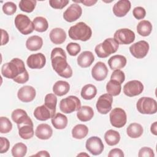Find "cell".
<instances>
[{"instance_id": "obj_30", "label": "cell", "mask_w": 157, "mask_h": 157, "mask_svg": "<svg viewBox=\"0 0 157 157\" xmlns=\"http://www.w3.org/2000/svg\"><path fill=\"white\" fill-rule=\"evenodd\" d=\"M104 140L107 145L114 146L119 143L120 140V134L117 131L109 129L104 134Z\"/></svg>"}, {"instance_id": "obj_21", "label": "cell", "mask_w": 157, "mask_h": 157, "mask_svg": "<svg viewBox=\"0 0 157 157\" xmlns=\"http://www.w3.org/2000/svg\"><path fill=\"white\" fill-rule=\"evenodd\" d=\"M53 134V129L50 125L46 123L39 124L35 131L36 136L41 140H47Z\"/></svg>"}, {"instance_id": "obj_10", "label": "cell", "mask_w": 157, "mask_h": 157, "mask_svg": "<svg viewBox=\"0 0 157 157\" xmlns=\"http://www.w3.org/2000/svg\"><path fill=\"white\" fill-rule=\"evenodd\" d=\"M113 39L119 44L128 45L135 40V34L134 31L128 28H121L115 31Z\"/></svg>"}, {"instance_id": "obj_19", "label": "cell", "mask_w": 157, "mask_h": 157, "mask_svg": "<svg viewBox=\"0 0 157 157\" xmlns=\"http://www.w3.org/2000/svg\"><path fill=\"white\" fill-rule=\"evenodd\" d=\"M131 7V2L128 0H120L117 2L113 6V13L118 17L125 16L129 11Z\"/></svg>"}, {"instance_id": "obj_43", "label": "cell", "mask_w": 157, "mask_h": 157, "mask_svg": "<svg viewBox=\"0 0 157 157\" xmlns=\"http://www.w3.org/2000/svg\"><path fill=\"white\" fill-rule=\"evenodd\" d=\"M69 2L68 0H50V6L55 9H62Z\"/></svg>"}, {"instance_id": "obj_39", "label": "cell", "mask_w": 157, "mask_h": 157, "mask_svg": "<svg viewBox=\"0 0 157 157\" xmlns=\"http://www.w3.org/2000/svg\"><path fill=\"white\" fill-rule=\"evenodd\" d=\"M12 129V124L10 120L6 117H0V132L6 134L9 132Z\"/></svg>"}, {"instance_id": "obj_35", "label": "cell", "mask_w": 157, "mask_h": 157, "mask_svg": "<svg viewBox=\"0 0 157 157\" xmlns=\"http://www.w3.org/2000/svg\"><path fill=\"white\" fill-rule=\"evenodd\" d=\"M106 91L112 96L119 95L121 91V84L114 80H110L106 85Z\"/></svg>"}, {"instance_id": "obj_12", "label": "cell", "mask_w": 157, "mask_h": 157, "mask_svg": "<svg viewBox=\"0 0 157 157\" xmlns=\"http://www.w3.org/2000/svg\"><path fill=\"white\" fill-rule=\"evenodd\" d=\"M113 102L112 96L108 93L103 94L100 96L97 101L96 107L99 113L105 115L112 109Z\"/></svg>"}, {"instance_id": "obj_26", "label": "cell", "mask_w": 157, "mask_h": 157, "mask_svg": "<svg viewBox=\"0 0 157 157\" xmlns=\"http://www.w3.org/2000/svg\"><path fill=\"white\" fill-rule=\"evenodd\" d=\"M69 90V83L64 80H58L56 82L53 86V91L54 94L58 96H62L66 94Z\"/></svg>"}, {"instance_id": "obj_23", "label": "cell", "mask_w": 157, "mask_h": 157, "mask_svg": "<svg viewBox=\"0 0 157 157\" xmlns=\"http://www.w3.org/2000/svg\"><path fill=\"white\" fill-rule=\"evenodd\" d=\"M50 39L54 44H61L66 39L65 31L61 28H55L51 30L49 34Z\"/></svg>"}, {"instance_id": "obj_17", "label": "cell", "mask_w": 157, "mask_h": 157, "mask_svg": "<svg viewBox=\"0 0 157 157\" xmlns=\"http://www.w3.org/2000/svg\"><path fill=\"white\" fill-rule=\"evenodd\" d=\"M36 91L34 87L25 85L21 87L17 93L18 98L23 102H29L33 101L36 97Z\"/></svg>"}, {"instance_id": "obj_49", "label": "cell", "mask_w": 157, "mask_h": 157, "mask_svg": "<svg viewBox=\"0 0 157 157\" xmlns=\"http://www.w3.org/2000/svg\"><path fill=\"white\" fill-rule=\"evenodd\" d=\"M73 2H77V3H82L84 4L85 6H92L97 2V1L96 0H88V1L83 0V1H73Z\"/></svg>"}, {"instance_id": "obj_16", "label": "cell", "mask_w": 157, "mask_h": 157, "mask_svg": "<svg viewBox=\"0 0 157 157\" xmlns=\"http://www.w3.org/2000/svg\"><path fill=\"white\" fill-rule=\"evenodd\" d=\"M46 63V58L42 53H37L29 55L26 60L27 66L33 69L43 68Z\"/></svg>"}, {"instance_id": "obj_27", "label": "cell", "mask_w": 157, "mask_h": 157, "mask_svg": "<svg viewBox=\"0 0 157 157\" xmlns=\"http://www.w3.org/2000/svg\"><path fill=\"white\" fill-rule=\"evenodd\" d=\"M94 116L93 109L88 105L81 107L77 111V117L81 121H88L91 120Z\"/></svg>"}, {"instance_id": "obj_38", "label": "cell", "mask_w": 157, "mask_h": 157, "mask_svg": "<svg viewBox=\"0 0 157 157\" xmlns=\"http://www.w3.org/2000/svg\"><path fill=\"white\" fill-rule=\"evenodd\" d=\"M57 103V98L55 94H47L44 99V104L52 110L56 112V107Z\"/></svg>"}, {"instance_id": "obj_9", "label": "cell", "mask_w": 157, "mask_h": 157, "mask_svg": "<svg viewBox=\"0 0 157 157\" xmlns=\"http://www.w3.org/2000/svg\"><path fill=\"white\" fill-rule=\"evenodd\" d=\"M109 118L112 126L117 128L123 127L127 121V115L125 111L120 107L113 109L110 113Z\"/></svg>"}, {"instance_id": "obj_2", "label": "cell", "mask_w": 157, "mask_h": 157, "mask_svg": "<svg viewBox=\"0 0 157 157\" xmlns=\"http://www.w3.org/2000/svg\"><path fill=\"white\" fill-rule=\"evenodd\" d=\"M50 59L53 70L59 76L66 78L72 76V69L67 62L66 53L62 48H54L51 52Z\"/></svg>"}, {"instance_id": "obj_24", "label": "cell", "mask_w": 157, "mask_h": 157, "mask_svg": "<svg viewBox=\"0 0 157 157\" xmlns=\"http://www.w3.org/2000/svg\"><path fill=\"white\" fill-rule=\"evenodd\" d=\"M126 57L121 55H113L108 60V64L112 70L120 69L126 66Z\"/></svg>"}, {"instance_id": "obj_37", "label": "cell", "mask_w": 157, "mask_h": 157, "mask_svg": "<svg viewBox=\"0 0 157 157\" xmlns=\"http://www.w3.org/2000/svg\"><path fill=\"white\" fill-rule=\"evenodd\" d=\"M37 1L36 0H21L19 2L20 9L25 12H32L36 6Z\"/></svg>"}, {"instance_id": "obj_40", "label": "cell", "mask_w": 157, "mask_h": 157, "mask_svg": "<svg viewBox=\"0 0 157 157\" xmlns=\"http://www.w3.org/2000/svg\"><path fill=\"white\" fill-rule=\"evenodd\" d=\"M66 50L69 55L75 56L81 50L80 45L75 42H70L66 46Z\"/></svg>"}, {"instance_id": "obj_15", "label": "cell", "mask_w": 157, "mask_h": 157, "mask_svg": "<svg viewBox=\"0 0 157 157\" xmlns=\"http://www.w3.org/2000/svg\"><path fill=\"white\" fill-rule=\"evenodd\" d=\"M82 9L78 4H72L63 13L64 19L69 23L78 20L82 15Z\"/></svg>"}, {"instance_id": "obj_47", "label": "cell", "mask_w": 157, "mask_h": 157, "mask_svg": "<svg viewBox=\"0 0 157 157\" xmlns=\"http://www.w3.org/2000/svg\"><path fill=\"white\" fill-rule=\"evenodd\" d=\"M124 156L123 151L121 149L117 148L112 149L108 154L109 157H123Z\"/></svg>"}, {"instance_id": "obj_32", "label": "cell", "mask_w": 157, "mask_h": 157, "mask_svg": "<svg viewBox=\"0 0 157 157\" xmlns=\"http://www.w3.org/2000/svg\"><path fill=\"white\" fill-rule=\"evenodd\" d=\"M97 94L96 87L92 84H86L83 86L81 90V96L85 100H91Z\"/></svg>"}, {"instance_id": "obj_51", "label": "cell", "mask_w": 157, "mask_h": 157, "mask_svg": "<svg viewBox=\"0 0 157 157\" xmlns=\"http://www.w3.org/2000/svg\"><path fill=\"white\" fill-rule=\"evenodd\" d=\"M34 156H47V157H48V156H50V154L48 153V151H47L45 150H42V151H40L38 153H37L36 154L34 155Z\"/></svg>"}, {"instance_id": "obj_7", "label": "cell", "mask_w": 157, "mask_h": 157, "mask_svg": "<svg viewBox=\"0 0 157 157\" xmlns=\"http://www.w3.org/2000/svg\"><path fill=\"white\" fill-rule=\"evenodd\" d=\"M80 107V100L75 96H69L61 99L59 102V109L64 113L78 111Z\"/></svg>"}, {"instance_id": "obj_8", "label": "cell", "mask_w": 157, "mask_h": 157, "mask_svg": "<svg viewBox=\"0 0 157 157\" xmlns=\"http://www.w3.org/2000/svg\"><path fill=\"white\" fill-rule=\"evenodd\" d=\"M14 23L17 29L23 35L29 34L34 29L33 21L26 15L18 14L15 18Z\"/></svg>"}, {"instance_id": "obj_5", "label": "cell", "mask_w": 157, "mask_h": 157, "mask_svg": "<svg viewBox=\"0 0 157 157\" xmlns=\"http://www.w3.org/2000/svg\"><path fill=\"white\" fill-rule=\"evenodd\" d=\"M119 47V44L113 38H107L102 43L95 47L94 51L97 56L105 58L111 54L115 53Z\"/></svg>"}, {"instance_id": "obj_46", "label": "cell", "mask_w": 157, "mask_h": 157, "mask_svg": "<svg viewBox=\"0 0 157 157\" xmlns=\"http://www.w3.org/2000/svg\"><path fill=\"white\" fill-rule=\"evenodd\" d=\"M0 144H1V149L0 153H4L7 152L10 147V142L9 140L4 137H0Z\"/></svg>"}, {"instance_id": "obj_25", "label": "cell", "mask_w": 157, "mask_h": 157, "mask_svg": "<svg viewBox=\"0 0 157 157\" xmlns=\"http://www.w3.org/2000/svg\"><path fill=\"white\" fill-rule=\"evenodd\" d=\"M43 45L42 38L39 36L34 35L29 37L26 42V47L30 51H37L40 50Z\"/></svg>"}, {"instance_id": "obj_14", "label": "cell", "mask_w": 157, "mask_h": 157, "mask_svg": "<svg viewBox=\"0 0 157 157\" xmlns=\"http://www.w3.org/2000/svg\"><path fill=\"white\" fill-rule=\"evenodd\" d=\"M144 91V85L137 80L128 82L123 86L124 94L129 97H133L139 95Z\"/></svg>"}, {"instance_id": "obj_33", "label": "cell", "mask_w": 157, "mask_h": 157, "mask_svg": "<svg viewBox=\"0 0 157 157\" xmlns=\"http://www.w3.org/2000/svg\"><path fill=\"white\" fill-rule=\"evenodd\" d=\"M88 133V128L83 124L75 125L72 129V136L74 139H82L85 138Z\"/></svg>"}, {"instance_id": "obj_13", "label": "cell", "mask_w": 157, "mask_h": 157, "mask_svg": "<svg viewBox=\"0 0 157 157\" xmlns=\"http://www.w3.org/2000/svg\"><path fill=\"white\" fill-rule=\"evenodd\" d=\"M85 147L93 155L101 154L104 148L102 140L97 136H92L88 138L86 141Z\"/></svg>"}, {"instance_id": "obj_3", "label": "cell", "mask_w": 157, "mask_h": 157, "mask_svg": "<svg viewBox=\"0 0 157 157\" xmlns=\"http://www.w3.org/2000/svg\"><path fill=\"white\" fill-rule=\"evenodd\" d=\"M68 34L71 39L85 42L91 38L92 30L85 23L80 21L71 26L68 31Z\"/></svg>"}, {"instance_id": "obj_18", "label": "cell", "mask_w": 157, "mask_h": 157, "mask_svg": "<svg viewBox=\"0 0 157 157\" xmlns=\"http://www.w3.org/2000/svg\"><path fill=\"white\" fill-rule=\"evenodd\" d=\"M108 69L104 63L99 61L95 64L91 69V75L96 81L104 80L107 76Z\"/></svg>"}, {"instance_id": "obj_48", "label": "cell", "mask_w": 157, "mask_h": 157, "mask_svg": "<svg viewBox=\"0 0 157 157\" xmlns=\"http://www.w3.org/2000/svg\"><path fill=\"white\" fill-rule=\"evenodd\" d=\"M1 45H4L8 43V42L9 40V36L6 30H4L3 29H1Z\"/></svg>"}, {"instance_id": "obj_50", "label": "cell", "mask_w": 157, "mask_h": 157, "mask_svg": "<svg viewBox=\"0 0 157 157\" xmlns=\"http://www.w3.org/2000/svg\"><path fill=\"white\" fill-rule=\"evenodd\" d=\"M150 131L155 136L157 135V122L156 121H155L153 123L151 124L150 127Z\"/></svg>"}, {"instance_id": "obj_29", "label": "cell", "mask_w": 157, "mask_h": 157, "mask_svg": "<svg viewBox=\"0 0 157 157\" xmlns=\"http://www.w3.org/2000/svg\"><path fill=\"white\" fill-rule=\"evenodd\" d=\"M144 132L143 128L141 124L137 123H132L130 124L126 129L128 136L132 139L140 137Z\"/></svg>"}, {"instance_id": "obj_11", "label": "cell", "mask_w": 157, "mask_h": 157, "mask_svg": "<svg viewBox=\"0 0 157 157\" xmlns=\"http://www.w3.org/2000/svg\"><path fill=\"white\" fill-rule=\"evenodd\" d=\"M150 46L148 43L145 40H140L129 47V52L131 55L137 58L141 59L146 56Z\"/></svg>"}, {"instance_id": "obj_34", "label": "cell", "mask_w": 157, "mask_h": 157, "mask_svg": "<svg viewBox=\"0 0 157 157\" xmlns=\"http://www.w3.org/2000/svg\"><path fill=\"white\" fill-rule=\"evenodd\" d=\"M33 23L34 30L39 33L46 31L48 28V21L43 17H37L34 18Z\"/></svg>"}, {"instance_id": "obj_36", "label": "cell", "mask_w": 157, "mask_h": 157, "mask_svg": "<svg viewBox=\"0 0 157 157\" xmlns=\"http://www.w3.org/2000/svg\"><path fill=\"white\" fill-rule=\"evenodd\" d=\"M11 152L14 157H23L27 153V146L21 142L17 143L12 148Z\"/></svg>"}, {"instance_id": "obj_42", "label": "cell", "mask_w": 157, "mask_h": 157, "mask_svg": "<svg viewBox=\"0 0 157 157\" xmlns=\"http://www.w3.org/2000/svg\"><path fill=\"white\" fill-rule=\"evenodd\" d=\"M110 80H114L120 84L123 83L125 80V75L120 69L114 70L110 76Z\"/></svg>"}, {"instance_id": "obj_4", "label": "cell", "mask_w": 157, "mask_h": 157, "mask_svg": "<svg viewBox=\"0 0 157 157\" xmlns=\"http://www.w3.org/2000/svg\"><path fill=\"white\" fill-rule=\"evenodd\" d=\"M15 123H17L18 134L23 139H29L34 134V125L31 118L27 113L20 117Z\"/></svg>"}, {"instance_id": "obj_6", "label": "cell", "mask_w": 157, "mask_h": 157, "mask_svg": "<svg viewBox=\"0 0 157 157\" xmlns=\"http://www.w3.org/2000/svg\"><path fill=\"white\" fill-rule=\"evenodd\" d=\"M136 108L142 114H155L157 112V103L152 98L142 97L137 101Z\"/></svg>"}, {"instance_id": "obj_22", "label": "cell", "mask_w": 157, "mask_h": 157, "mask_svg": "<svg viewBox=\"0 0 157 157\" xmlns=\"http://www.w3.org/2000/svg\"><path fill=\"white\" fill-rule=\"evenodd\" d=\"M94 61L93 53L90 51H84L78 56L77 61L79 66L83 68L90 67Z\"/></svg>"}, {"instance_id": "obj_20", "label": "cell", "mask_w": 157, "mask_h": 157, "mask_svg": "<svg viewBox=\"0 0 157 157\" xmlns=\"http://www.w3.org/2000/svg\"><path fill=\"white\" fill-rule=\"evenodd\" d=\"M55 112L49 108H48L45 104L37 107L34 111V117L39 121H46L50 118H52L55 115Z\"/></svg>"}, {"instance_id": "obj_41", "label": "cell", "mask_w": 157, "mask_h": 157, "mask_svg": "<svg viewBox=\"0 0 157 157\" xmlns=\"http://www.w3.org/2000/svg\"><path fill=\"white\" fill-rule=\"evenodd\" d=\"M17 6L13 2H7L2 6V11L7 15H12L15 13Z\"/></svg>"}, {"instance_id": "obj_1", "label": "cell", "mask_w": 157, "mask_h": 157, "mask_svg": "<svg viewBox=\"0 0 157 157\" xmlns=\"http://www.w3.org/2000/svg\"><path fill=\"white\" fill-rule=\"evenodd\" d=\"M1 74L3 77L13 79L15 82L23 84L29 80V74L24 62L18 58H13L10 62L2 66Z\"/></svg>"}, {"instance_id": "obj_45", "label": "cell", "mask_w": 157, "mask_h": 157, "mask_svg": "<svg viewBox=\"0 0 157 157\" xmlns=\"http://www.w3.org/2000/svg\"><path fill=\"white\" fill-rule=\"evenodd\" d=\"M138 156L139 157H154L155 153L153 150L151 148L144 147L141 148L139 150Z\"/></svg>"}, {"instance_id": "obj_44", "label": "cell", "mask_w": 157, "mask_h": 157, "mask_svg": "<svg viewBox=\"0 0 157 157\" xmlns=\"http://www.w3.org/2000/svg\"><path fill=\"white\" fill-rule=\"evenodd\" d=\"M133 16L137 20L143 19L146 15L145 9L140 6H138L135 7L132 10Z\"/></svg>"}, {"instance_id": "obj_28", "label": "cell", "mask_w": 157, "mask_h": 157, "mask_svg": "<svg viewBox=\"0 0 157 157\" xmlns=\"http://www.w3.org/2000/svg\"><path fill=\"white\" fill-rule=\"evenodd\" d=\"M51 122L55 129H63L67 126L68 120L64 114L57 113L51 118Z\"/></svg>"}, {"instance_id": "obj_52", "label": "cell", "mask_w": 157, "mask_h": 157, "mask_svg": "<svg viewBox=\"0 0 157 157\" xmlns=\"http://www.w3.org/2000/svg\"><path fill=\"white\" fill-rule=\"evenodd\" d=\"M90 156L88 154H86V153H80V154H78L77 156Z\"/></svg>"}, {"instance_id": "obj_31", "label": "cell", "mask_w": 157, "mask_h": 157, "mask_svg": "<svg viewBox=\"0 0 157 157\" xmlns=\"http://www.w3.org/2000/svg\"><path fill=\"white\" fill-rule=\"evenodd\" d=\"M138 34L144 37L148 36L152 31V25L148 20H142L137 25L136 27Z\"/></svg>"}]
</instances>
